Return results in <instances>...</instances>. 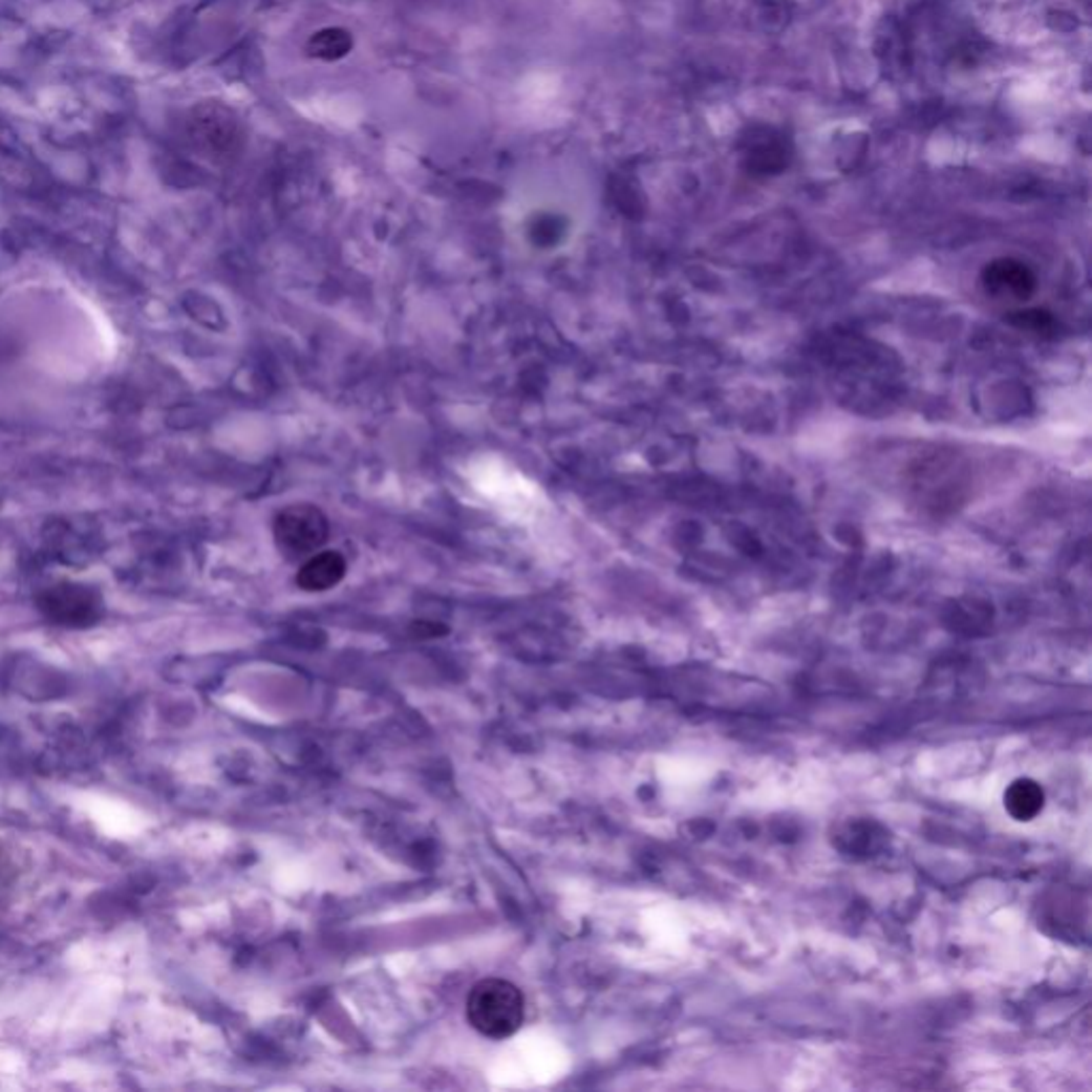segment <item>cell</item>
Masks as SVG:
<instances>
[{"label": "cell", "instance_id": "obj_1", "mask_svg": "<svg viewBox=\"0 0 1092 1092\" xmlns=\"http://www.w3.org/2000/svg\"><path fill=\"white\" fill-rule=\"evenodd\" d=\"M466 1018L480 1035L495 1042L506 1040L523 1026L526 997L519 986L508 980H480L468 994Z\"/></svg>", "mask_w": 1092, "mask_h": 1092}, {"label": "cell", "instance_id": "obj_2", "mask_svg": "<svg viewBox=\"0 0 1092 1092\" xmlns=\"http://www.w3.org/2000/svg\"><path fill=\"white\" fill-rule=\"evenodd\" d=\"M276 538L280 547L293 555L309 553L327 538V521L316 508L293 506L276 521Z\"/></svg>", "mask_w": 1092, "mask_h": 1092}, {"label": "cell", "instance_id": "obj_3", "mask_svg": "<svg viewBox=\"0 0 1092 1092\" xmlns=\"http://www.w3.org/2000/svg\"><path fill=\"white\" fill-rule=\"evenodd\" d=\"M982 282L986 293L999 299H1029L1037 286L1035 274L1013 259H999L988 263L982 274Z\"/></svg>", "mask_w": 1092, "mask_h": 1092}, {"label": "cell", "instance_id": "obj_4", "mask_svg": "<svg viewBox=\"0 0 1092 1092\" xmlns=\"http://www.w3.org/2000/svg\"><path fill=\"white\" fill-rule=\"evenodd\" d=\"M346 570L340 553H320L312 557L297 574V585L305 592H325L342 581Z\"/></svg>", "mask_w": 1092, "mask_h": 1092}, {"label": "cell", "instance_id": "obj_5", "mask_svg": "<svg viewBox=\"0 0 1092 1092\" xmlns=\"http://www.w3.org/2000/svg\"><path fill=\"white\" fill-rule=\"evenodd\" d=\"M1005 805H1007L1009 813L1015 819L1029 821L1031 817H1035L1042 811V807H1044V792H1042V788L1037 784H1033L1029 779H1022V781H1015L1007 790Z\"/></svg>", "mask_w": 1092, "mask_h": 1092}, {"label": "cell", "instance_id": "obj_6", "mask_svg": "<svg viewBox=\"0 0 1092 1092\" xmlns=\"http://www.w3.org/2000/svg\"><path fill=\"white\" fill-rule=\"evenodd\" d=\"M309 53L323 60H338L344 58L352 49V37L350 33L342 28H325L316 33L309 39Z\"/></svg>", "mask_w": 1092, "mask_h": 1092}, {"label": "cell", "instance_id": "obj_7", "mask_svg": "<svg viewBox=\"0 0 1092 1092\" xmlns=\"http://www.w3.org/2000/svg\"><path fill=\"white\" fill-rule=\"evenodd\" d=\"M1011 316H1015V320H1018V325H1020V327L1033 329V331H1042V329H1046V327L1052 323L1050 314H1048V312H1042V309L1018 312V314H1011Z\"/></svg>", "mask_w": 1092, "mask_h": 1092}]
</instances>
